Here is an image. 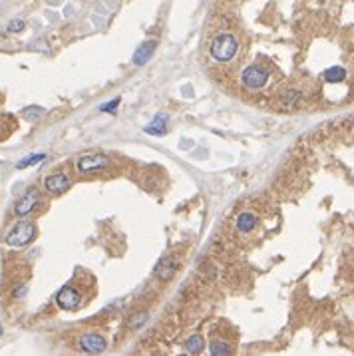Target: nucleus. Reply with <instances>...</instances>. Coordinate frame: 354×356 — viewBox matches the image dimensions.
Listing matches in <instances>:
<instances>
[{"label":"nucleus","instance_id":"1","mask_svg":"<svg viewBox=\"0 0 354 356\" xmlns=\"http://www.w3.org/2000/svg\"><path fill=\"white\" fill-rule=\"evenodd\" d=\"M211 56L217 62H227L237 54V40L231 34H219L213 42H211Z\"/></svg>","mask_w":354,"mask_h":356},{"label":"nucleus","instance_id":"2","mask_svg":"<svg viewBox=\"0 0 354 356\" xmlns=\"http://www.w3.org/2000/svg\"><path fill=\"white\" fill-rule=\"evenodd\" d=\"M34 233H36V229H34L32 223H16L14 227L10 229V233L6 235V245L8 247H24V245H28L30 241L34 239Z\"/></svg>","mask_w":354,"mask_h":356},{"label":"nucleus","instance_id":"3","mask_svg":"<svg viewBox=\"0 0 354 356\" xmlns=\"http://www.w3.org/2000/svg\"><path fill=\"white\" fill-rule=\"evenodd\" d=\"M241 80H243V84L247 86V88L251 90H259L263 88L267 84V80H269V72H267L263 66H249V68H245V72L241 76Z\"/></svg>","mask_w":354,"mask_h":356},{"label":"nucleus","instance_id":"4","mask_svg":"<svg viewBox=\"0 0 354 356\" xmlns=\"http://www.w3.org/2000/svg\"><path fill=\"white\" fill-rule=\"evenodd\" d=\"M56 302H58L60 309H64V311H76L80 307V302H82V297H80V293L76 291L74 287L66 284V287H62L58 291Z\"/></svg>","mask_w":354,"mask_h":356},{"label":"nucleus","instance_id":"5","mask_svg":"<svg viewBox=\"0 0 354 356\" xmlns=\"http://www.w3.org/2000/svg\"><path fill=\"white\" fill-rule=\"evenodd\" d=\"M76 167H78L80 173H90V171H98V169H103V167H110V159L102 153H90V155L80 157Z\"/></svg>","mask_w":354,"mask_h":356},{"label":"nucleus","instance_id":"6","mask_svg":"<svg viewBox=\"0 0 354 356\" xmlns=\"http://www.w3.org/2000/svg\"><path fill=\"white\" fill-rule=\"evenodd\" d=\"M80 348L84 352H90V354H102L103 350L108 348V341L103 339L102 334H96V332H88L84 336H80Z\"/></svg>","mask_w":354,"mask_h":356},{"label":"nucleus","instance_id":"7","mask_svg":"<svg viewBox=\"0 0 354 356\" xmlns=\"http://www.w3.org/2000/svg\"><path fill=\"white\" fill-rule=\"evenodd\" d=\"M68 187H70V179H68V175H64V173L48 175L44 179V189L48 193H52V195H60V193L66 191Z\"/></svg>","mask_w":354,"mask_h":356},{"label":"nucleus","instance_id":"8","mask_svg":"<svg viewBox=\"0 0 354 356\" xmlns=\"http://www.w3.org/2000/svg\"><path fill=\"white\" fill-rule=\"evenodd\" d=\"M36 201H38V195L34 191H28L24 197H20L18 201H16L14 205V213L18 217H24V215H28L32 209L36 207Z\"/></svg>","mask_w":354,"mask_h":356},{"label":"nucleus","instance_id":"9","mask_svg":"<svg viewBox=\"0 0 354 356\" xmlns=\"http://www.w3.org/2000/svg\"><path fill=\"white\" fill-rule=\"evenodd\" d=\"M177 271V261L173 257H165L160 261V265H157V277L162 279V281H171V277L175 275Z\"/></svg>","mask_w":354,"mask_h":356},{"label":"nucleus","instance_id":"10","mask_svg":"<svg viewBox=\"0 0 354 356\" xmlns=\"http://www.w3.org/2000/svg\"><path fill=\"white\" fill-rule=\"evenodd\" d=\"M153 52H155V42H153V40H149V42H146V44H141L137 50H135V54H133V64H135V66L146 64V62L151 58Z\"/></svg>","mask_w":354,"mask_h":356},{"label":"nucleus","instance_id":"11","mask_svg":"<svg viewBox=\"0 0 354 356\" xmlns=\"http://www.w3.org/2000/svg\"><path fill=\"white\" fill-rule=\"evenodd\" d=\"M165 121H167V116L162 114V116H155V119L144 128L146 134H151V135H163L165 134Z\"/></svg>","mask_w":354,"mask_h":356},{"label":"nucleus","instance_id":"12","mask_svg":"<svg viewBox=\"0 0 354 356\" xmlns=\"http://www.w3.org/2000/svg\"><path fill=\"white\" fill-rule=\"evenodd\" d=\"M255 223H257V219H255L253 213H241V215L237 217V229H239L241 233H249V231L255 229Z\"/></svg>","mask_w":354,"mask_h":356},{"label":"nucleus","instance_id":"13","mask_svg":"<svg viewBox=\"0 0 354 356\" xmlns=\"http://www.w3.org/2000/svg\"><path fill=\"white\" fill-rule=\"evenodd\" d=\"M203 348H205V339L201 334H193L185 341V350L191 354H199Z\"/></svg>","mask_w":354,"mask_h":356},{"label":"nucleus","instance_id":"14","mask_svg":"<svg viewBox=\"0 0 354 356\" xmlns=\"http://www.w3.org/2000/svg\"><path fill=\"white\" fill-rule=\"evenodd\" d=\"M346 78V70L344 68H328L325 72L326 82H342Z\"/></svg>","mask_w":354,"mask_h":356},{"label":"nucleus","instance_id":"15","mask_svg":"<svg viewBox=\"0 0 354 356\" xmlns=\"http://www.w3.org/2000/svg\"><path fill=\"white\" fill-rule=\"evenodd\" d=\"M44 153H34V155H30V157H24V159H20L18 164H16V167L18 169H24V167H28V165H36V164H40V162H44Z\"/></svg>","mask_w":354,"mask_h":356},{"label":"nucleus","instance_id":"16","mask_svg":"<svg viewBox=\"0 0 354 356\" xmlns=\"http://www.w3.org/2000/svg\"><path fill=\"white\" fill-rule=\"evenodd\" d=\"M209 350H211V354H213V356H223V354H229V352H231V350H229V346H227L225 342H219V341L213 342Z\"/></svg>","mask_w":354,"mask_h":356},{"label":"nucleus","instance_id":"17","mask_svg":"<svg viewBox=\"0 0 354 356\" xmlns=\"http://www.w3.org/2000/svg\"><path fill=\"white\" fill-rule=\"evenodd\" d=\"M42 114H44V108H40V105H30V108H26V110L22 112V116H24V118H28V119L40 118Z\"/></svg>","mask_w":354,"mask_h":356},{"label":"nucleus","instance_id":"18","mask_svg":"<svg viewBox=\"0 0 354 356\" xmlns=\"http://www.w3.org/2000/svg\"><path fill=\"white\" fill-rule=\"evenodd\" d=\"M144 323H148V314L146 312H135V316L130 318V328H139Z\"/></svg>","mask_w":354,"mask_h":356},{"label":"nucleus","instance_id":"19","mask_svg":"<svg viewBox=\"0 0 354 356\" xmlns=\"http://www.w3.org/2000/svg\"><path fill=\"white\" fill-rule=\"evenodd\" d=\"M298 100H300V94L295 92V90H291V92H287V94L282 96V102H285L287 105H295Z\"/></svg>","mask_w":354,"mask_h":356},{"label":"nucleus","instance_id":"20","mask_svg":"<svg viewBox=\"0 0 354 356\" xmlns=\"http://www.w3.org/2000/svg\"><path fill=\"white\" fill-rule=\"evenodd\" d=\"M24 20H12L10 24H8V32H22L24 30Z\"/></svg>","mask_w":354,"mask_h":356},{"label":"nucleus","instance_id":"21","mask_svg":"<svg viewBox=\"0 0 354 356\" xmlns=\"http://www.w3.org/2000/svg\"><path fill=\"white\" fill-rule=\"evenodd\" d=\"M119 104V98H116V100H112V102H108V104H103L102 108H100V110H102V112H114V110H116V105Z\"/></svg>","mask_w":354,"mask_h":356},{"label":"nucleus","instance_id":"22","mask_svg":"<svg viewBox=\"0 0 354 356\" xmlns=\"http://www.w3.org/2000/svg\"><path fill=\"white\" fill-rule=\"evenodd\" d=\"M24 293H26V287H24V284H22V287H20V289H18V291H14V297L18 298V297H22V295H24Z\"/></svg>","mask_w":354,"mask_h":356},{"label":"nucleus","instance_id":"23","mask_svg":"<svg viewBox=\"0 0 354 356\" xmlns=\"http://www.w3.org/2000/svg\"><path fill=\"white\" fill-rule=\"evenodd\" d=\"M0 334H2V328H0Z\"/></svg>","mask_w":354,"mask_h":356}]
</instances>
